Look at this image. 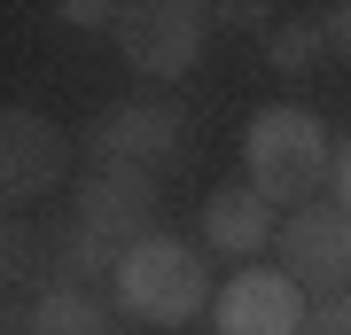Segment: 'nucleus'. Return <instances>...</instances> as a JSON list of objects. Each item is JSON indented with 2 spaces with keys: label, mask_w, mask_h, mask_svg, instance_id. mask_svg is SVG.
I'll return each mask as SVG.
<instances>
[{
  "label": "nucleus",
  "mask_w": 351,
  "mask_h": 335,
  "mask_svg": "<svg viewBox=\"0 0 351 335\" xmlns=\"http://www.w3.org/2000/svg\"><path fill=\"white\" fill-rule=\"evenodd\" d=\"M242 179L258 187L265 203H313L320 179H336V140H328V125L304 110V101H274V110L250 117V133H242Z\"/></svg>",
  "instance_id": "1"
},
{
  "label": "nucleus",
  "mask_w": 351,
  "mask_h": 335,
  "mask_svg": "<svg viewBox=\"0 0 351 335\" xmlns=\"http://www.w3.org/2000/svg\"><path fill=\"white\" fill-rule=\"evenodd\" d=\"M188 140V110L180 101H110L86 125V156L94 164H125V172H156L180 156Z\"/></svg>",
  "instance_id": "4"
},
{
  "label": "nucleus",
  "mask_w": 351,
  "mask_h": 335,
  "mask_svg": "<svg viewBox=\"0 0 351 335\" xmlns=\"http://www.w3.org/2000/svg\"><path fill=\"white\" fill-rule=\"evenodd\" d=\"M0 273H8L16 297H39V226L32 219H8V226H0Z\"/></svg>",
  "instance_id": "11"
},
{
  "label": "nucleus",
  "mask_w": 351,
  "mask_h": 335,
  "mask_svg": "<svg viewBox=\"0 0 351 335\" xmlns=\"http://www.w3.org/2000/svg\"><path fill=\"white\" fill-rule=\"evenodd\" d=\"M281 273L297 288H320V297H343L351 288V211L343 203H304V211L281 219Z\"/></svg>",
  "instance_id": "7"
},
{
  "label": "nucleus",
  "mask_w": 351,
  "mask_h": 335,
  "mask_svg": "<svg viewBox=\"0 0 351 335\" xmlns=\"http://www.w3.org/2000/svg\"><path fill=\"white\" fill-rule=\"evenodd\" d=\"M55 16H63L71 32H101V24L117 32V16H125V8H110V0H63V8H55Z\"/></svg>",
  "instance_id": "13"
},
{
  "label": "nucleus",
  "mask_w": 351,
  "mask_h": 335,
  "mask_svg": "<svg viewBox=\"0 0 351 335\" xmlns=\"http://www.w3.org/2000/svg\"><path fill=\"white\" fill-rule=\"evenodd\" d=\"M211 47V8H188V0H141V8L117 16V55L133 62L156 86H180V78L203 62Z\"/></svg>",
  "instance_id": "3"
},
{
  "label": "nucleus",
  "mask_w": 351,
  "mask_h": 335,
  "mask_svg": "<svg viewBox=\"0 0 351 335\" xmlns=\"http://www.w3.org/2000/svg\"><path fill=\"white\" fill-rule=\"evenodd\" d=\"M320 39H328V55H336V62H351V0H336V8L320 16Z\"/></svg>",
  "instance_id": "15"
},
{
  "label": "nucleus",
  "mask_w": 351,
  "mask_h": 335,
  "mask_svg": "<svg viewBox=\"0 0 351 335\" xmlns=\"http://www.w3.org/2000/svg\"><path fill=\"white\" fill-rule=\"evenodd\" d=\"M328 187H336V203L351 211V140H336V179H328Z\"/></svg>",
  "instance_id": "16"
},
{
  "label": "nucleus",
  "mask_w": 351,
  "mask_h": 335,
  "mask_svg": "<svg viewBox=\"0 0 351 335\" xmlns=\"http://www.w3.org/2000/svg\"><path fill=\"white\" fill-rule=\"evenodd\" d=\"M71 179V133L39 110H8L0 117V195L24 211V203L55 195Z\"/></svg>",
  "instance_id": "8"
},
{
  "label": "nucleus",
  "mask_w": 351,
  "mask_h": 335,
  "mask_svg": "<svg viewBox=\"0 0 351 335\" xmlns=\"http://www.w3.org/2000/svg\"><path fill=\"white\" fill-rule=\"evenodd\" d=\"M304 335H351V288L343 297H320L313 320H304Z\"/></svg>",
  "instance_id": "14"
},
{
  "label": "nucleus",
  "mask_w": 351,
  "mask_h": 335,
  "mask_svg": "<svg viewBox=\"0 0 351 335\" xmlns=\"http://www.w3.org/2000/svg\"><path fill=\"white\" fill-rule=\"evenodd\" d=\"M110 297H117V312H125V320H141V327H188L195 312L219 297V288H211V265H203L195 242L149 234V242H133L125 258H117Z\"/></svg>",
  "instance_id": "2"
},
{
  "label": "nucleus",
  "mask_w": 351,
  "mask_h": 335,
  "mask_svg": "<svg viewBox=\"0 0 351 335\" xmlns=\"http://www.w3.org/2000/svg\"><path fill=\"white\" fill-rule=\"evenodd\" d=\"M320 55H328V39H320V16H304V24H281L274 39H265V62H274L281 78H297V71H313Z\"/></svg>",
  "instance_id": "12"
},
{
  "label": "nucleus",
  "mask_w": 351,
  "mask_h": 335,
  "mask_svg": "<svg viewBox=\"0 0 351 335\" xmlns=\"http://www.w3.org/2000/svg\"><path fill=\"white\" fill-rule=\"evenodd\" d=\"M274 242H281V219H274V203H265L250 179H242V187H219V195L203 203V249L242 258V265H265Z\"/></svg>",
  "instance_id": "9"
},
{
  "label": "nucleus",
  "mask_w": 351,
  "mask_h": 335,
  "mask_svg": "<svg viewBox=\"0 0 351 335\" xmlns=\"http://www.w3.org/2000/svg\"><path fill=\"white\" fill-rule=\"evenodd\" d=\"M32 335H117V312L94 288H47L32 297Z\"/></svg>",
  "instance_id": "10"
},
{
  "label": "nucleus",
  "mask_w": 351,
  "mask_h": 335,
  "mask_svg": "<svg viewBox=\"0 0 351 335\" xmlns=\"http://www.w3.org/2000/svg\"><path fill=\"white\" fill-rule=\"evenodd\" d=\"M313 304L281 265H242L211 297V335H304Z\"/></svg>",
  "instance_id": "6"
},
{
  "label": "nucleus",
  "mask_w": 351,
  "mask_h": 335,
  "mask_svg": "<svg viewBox=\"0 0 351 335\" xmlns=\"http://www.w3.org/2000/svg\"><path fill=\"white\" fill-rule=\"evenodd\" d=\"M156 211H164L156 172H125V164H86V179H78V195H71V219L86 226V234L117 242V249L149 242Z\"/></svg>",
  "instance_id": "5"
}]
</instances>
